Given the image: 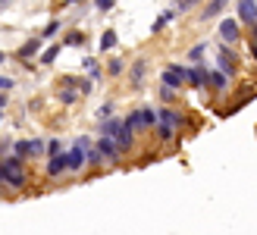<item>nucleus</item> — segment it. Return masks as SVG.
<instances>
[{
	"mask_svg": "<svg viewBox=\"0 0 257 235\" xmlns=\"http://www.w3.org/2000/svg\"><path fill=\"white\" fill-rule=\"evenodd\" d=\"M113 141H116V145H119V151L125 154V151H132V148H135V132H132V129H128L125 123H122V129L116 132V138H113Z\"/></svg>",
	"mask_w": 257,
	"mask_h": 235,
	"instance_id": "nucleus-17",
	"label": "nucleus"
},
{
	"mask_svg": "<svg viewBox=\"0 0 257 235\" xmlns=\"http://www.w3.org/2000/svg\"><path fill=\"white\" fill-rule=\"evenodd\" d=\"M82 66L88 69V78H91V82H100V78H104V69L97 66V60H94V57H85V60H82Z\"/></svg>",
	"mask_w": 257,
	"mask_h": 235,
	"instance_id": "nucleus-20",
	"label": "nucleus"
},
{
	"mask_svg": "<svg viewBox=\"0 0 257 235\" xmlns=\"http://www.w3.org/2000/svg\"><path fill=\"white\" fill-rule=\"evenodd\" d=\"M44 145H47V157H57V154H63V138H47Z\"/></svg>",
	"mask_w": 257,
	"mask_h": 235,
	"instance_id": "nucleus-27",
	"label": "nucleus"
},
{
	"mask_svg": "<svg viewBox=\"0 0 257 235\" xmlns=\"http://www.w3.org/2000/svg\"><path fill=\"white\" fill-rule=\"evenodd\" d=\"M13 154L19 160H32V157H44L47 145H44V138H22V141H13Z\"/></svg>",
	"mask_w": 257,
	"mask_h": 235,
	"instance_id": "nucleus-4",
	"label": "nucleus"
},
{
	"mask_svg": "<svg viewBox=\"0 0 257 235\" xmlns=\"http://www.w3.org/2000/svg\"><path fill=\"white\" fill-rule=\"evenodd\" d=\"M60 29H63V22H60V19H50V22L44 25V32H41V38H44V41H50V38H54V35L60 32Z\"/></svg>",
	"mask_w": 257,
	"mask_h": 235,
	"instance_id": "nucleus-25",
	"label": "nucleus"
},
{
	"mask_svg": "<svg viewBox=\"0 0 257 235\" xmlns=\"http://www.w3.org/2000/svg\"><path fill=\"white\" fill-rule=\"evenodd\" d=\"M122 123L132 129V132H148V129L157 126V110H154V107H138V110L128 113Z\"/></svg>",
	"mask_w": 257,
	"mask_h": 235,
	"instance_id": "nucleus-3",
	"label": "nucleus"
},
{
	"mask_svg": "<svg viewBox=\"0 0 257 235\" xmlns=\"http://www.w3.org/2000/svg\"><path fill=\"white\" fill-rule=\"evenodd\" d=\"M60 50H63V44H50L47 50H41V54H38V60H41L44 66H50V63H54V60L60 57Z\"/></svg>",
	"mask_w": 257,
	"mask_h": 235,
	"instance_id": "nucleus-22",
	"label": "nucleus"
},
{
	"mask_svg": "<svg viewBox=\"0 0 257 235\" xmlns=\"http://www.w3.org/2000/svg\"><path fill=\"white\" fill-rule=\"evenodd\" d=\"M238 22L257 25V0H238Z\"/></svg>",
	"mask_w": 257,
	"mask_h": 235,
	"instance_id": "nucleus-12",
	"label": "nucleus"
},
{
	"mask_svg": "<svg viewBox=\"0 0 257 235\" xmlns=\"http://www.w3.org/2000/svg\"><path fill=\"white\" fill-rule=\"evenodd\" d=\"M204 54H207V44H195V47L188 50V60H198V63H201Z\"/></svg>",
	"mask_w": 257,
	"mask_h": 235,
	"instance_id": "nucleus-29",
	"label": "nucleus"
},
{
	"mask_svg": "<svg viewBox=\"0 0 257 235\" xmlns=\"http://www.w3.org/2000/svg\"><path fill=\"white\" fill-rule=\"evenodd\" d=\"M94 148L100 151V157H104V163H119L122 151H119V145H116V141H113V138H107V135H97Z\"/></svg>",
	"mask_w": 257,
	"mask_h": 235,
	"instance_id": "nucleus-9",
	"label": "nucleus"
},
{
	"mask_svg": "<svg viewBox=\"0 0 257 235\" xmlns=\"http://www.w3.org/2000/svg\"><path fill=\"white\" fill-rule=\"evenodd\" d=\"M4 60H7V54H4V50H0V63H4Z\"/></svg>",
	"mask_w": 257,
	"mask_h": 235,
	"instance_id": "nucleus-35",
	"label": "nucleus"
},
{
	"mask_svg": "<svg viewBox=\"0 0 257 235\" xmlns=\"http://www.w3.org/2000/svg\"><path fill=\"white\" fill-rule=\"evenodd\" d=\"M66 166H69V173H82V169L88 166V157H85V148L79 145H72L66 151Z\"/></svg>",
	"mask_w": 257,
	"mask_h": 235,
	"instance_id": "nucleus-11",
	"label": "nucleus"
},
{
	"mask_svg": "<svg viewBox=\"0 0 257 235\" xmlns=\"http://www.w3.org/2000/svg\"><path fill=\"white\" fill-rule=\"evenodd\" d=\"M198 4H201V0H176L173 10H176V13H188V10H195Z\"/></svg>",
	"mask_w": 257,
	"mask_h": 235,
	"instance_id": "nucleus-28",
	"label": "nucleus"
},
{
	"mask_svg": "<svg viewBox=\"0 0 257 235\" xmlns=\"http://www.w3.org/2000/svg\"><path fill=\"white\" fill-rule=\"evenodd\" d=\"M226 4H229V0H210V4L201 10V16H198V19H201V22H210V19H216V16H220V13L226 10Z\"/></svg>",
	"mask_w": 257,
	"mask_h": 235,
	"instance_id": "nucleus-18",
	"label": "nucleus"
},
{
	"mask_svg": "<svg viewBox=\"0 0 257 235\" xmlns=\"http://www.w3.org/2000/svg\"><path fill=\"white\" fill-rule=\"evenodd\" d=\"M94 7H97V13H110L116 7V0H94Z\"/></svg>",
	"mask_w": 257,
	"mask_h": 235,
	"instance_id": "nucleus-30",
	"label": "nucleus"
},
{
	"mask_svg": "<svg viewBox=\"0 0 257 235\" xmlns=\"http://www.w3.org/2000/svg\"><path fill=\"white\" fill-rule=\"evenodd\" d=\"M75 88H79V82H72V88H63L60 91V103H75V100H79V91H75Z\"/></svg>",
	"mask_w": 257,
	"mask_h": 235,
	"instance_id": "nucleus-23",
	"label": "nucleus"
},
{
	"mask_svg": "<svg viewBox=\"0 0 257 235\" xmlns=\"http://www.w3.org/2000/svg\"><path fill=\"white\" fill-rule=\"evenodd\" d=\"M44 50V38H32V41H25L19 50H16V57L19 60H32V57H38Z\"/></svg>",
	"mask_w": 257,
	"mask_h": 235,
	"instance_id": "nucleus-14",
	"label": "nucleus"
},
{
	"mask_svg": "<svg viewBox=\"0 0 257 235\" xmlns=\"http://www.w3.org/2000/svg\"><path fill=\"white\" fill-rule=\"evenodd\" d=\"M0 173H4V185L10 191H22L29 185V169H25V160H19L16 154L7 157V160H0Z\"/></svg>",
	"mask_w": 257,
	"mask_h": 235,
	"instance_id": "nucleus-1",
	"label": "nucleus"
},
{
	"mask_svg": "<svg viewBox=\"0 0 257 235\" xmlns=\"http://www.w3.org/2000/svg\"><path fill=\"white\" fill-rule=\"evenodd\" d=\"M122 72H125V60L122 57H113L107 63V75H122Z\"/></svg>",
	"mask_w": 257,
	"mask_h": 235,
	"instance_id": "nucleus-24",
	"label": "nucleus"
},
{
	"mask_svg": "<svg viewBox=\"0 0 257 235\" xmlns=\"http://www.w3.org/2000/svg\"><path fill=\"white\" fill-rule=\"evenodd\" d=\"M110 113H113V100H107L104 107L97 110V120H110Z\"/></svg>",
	"mask_w": 257,
	"mask_h": 235,
	"instance_id": "nucleus-32",
	"label": "nucleus"
},
{
	"mask_svg": "<svg viewBox=\"0 0 257 235\" xmlns=\"http://www.w3.org/2000/svg\"><path fill=\"white\" fill-rule=\"evenodd\" d=\"M176 16H179V13H176L173 7H170V10H163V13H160V16H157V19H154V25H151V32H154V35H157V32H163V29H166V25H170V22H173Z\"/></svg>",
	"mask_w": 257,
	"mask_h": 235,
	"instance_id": "nucleus-19",
	"label": "nucleus"
},
{
	"mask_svg": "<svg viewBox=\"0 0 257 235\" xmlns=\"http://www.w3.org/2000/svg\"><path fill=\"white\" fill-rule=\"evenodd\" d=\"M16 88V78H10V75H0V91H13Z\"/></svg>",
	"mask_w": 257,
	"mask_h": 235,
	"instance_id": "nucleus-31",
	"label": "nucleus"
},
{
	"mask_svg": "<svg viewBox=\"0 0 257 235\" xmlns=\"http://www.w3.org/2000/svg\"><path fill=\"white\" fill-rule=\"evenodd\" d=\"M216 66H220V72H226L229 78H232V75L238 72V57H235V50L226 47V44H220V50H216Z\"/></svg>",
	"mask_w": 257,
	"mask_h": 235,
	"instance_id": "nucleus-7",
	"label": "nucleus"
},
{
	"mask_svg": "<svg viewBox=\"0 0 257 235\" xmlns=\"http://www.w3.org/2000/svg\"><path fill=\"white\" fill-rule=\"evenodd\" d=\"M182 123H185V116L179 110L163 107V110H157V126H154V129L160 132V141H173L176 129H182Z\"/></svg>",
	"mask_w": 257,
	"mask_h": 235,
	"instance_id": "nucleus-2",
	"label": "nucleus"
},
{
	"mask_svg": "<svg viewBox=\"0 0 257 235\" xmlns=\"http://www.w3.org/2000/svg\"><path fill=\"white\" fill-rule=\"evenodd\" d=\"M69 173V166H66V151L57 154V157H47V166H44V176L47 179H60V176H66Z\"/></svg>",
	"mask_w": 257,
	"mask_h": 235,
	"instance_id": "nucleus-10",
	"label": "nucleus"
},
{
	"mask_svg": "<svg viewBox=\"0 0 257 235\" xmlns=\"http://www.w3.org/2000/svg\"><path fill=\"white\" fill-rule=\"evenodd\" d=\"M7 4H10V0H0V10H4V7H7Z\"/></svg>",
	"mask_w": 257,
	"mask_h": 235,
	"instance_id": "nucleus-34",
	"label": "nucleus"
},
{
	"mask_svg": "<svg viewBox=\"0 0 257 235\" xmlns=\"http://www.w3.org/2000/svg\"><path fill=\"white\" fill-rule=\"evenodd\" d=\"M207 78H210V66H204V63L185 66V85L198 88V91H207Z\"/></svg>",
	"mask_w": 257,
	"mask_h": 235,
	"instance_id": "nucleus-6",
	"label": "nucleus"
},
{
	"mask_svg": "<svg viewBox=\"0 0 257 235\" xmlns=\"http://www.w3.org/2000/svg\"><path fill=\"white\" fill-rule=\"evenodd\" d=\"M160 82H163V88L179 91V88L185 85V66H182V63H173V66H166V69L160 72Z\"/></svg>",
	"mask_w": 257,
	"mask_h": 235,
	"instance_id": "nucleus-8",
	"label": "nucleus"
},
{
	"mask_svg": "<svg viewBox=\"0 0 257 235\" xmlns=\"http://www.w3.org/2000/svg\"><path fill=\"white\" fill-rule=\"evenodd\" d=\"M116 44H119V35L113 32V29H104V35H100V41H97V47H100V50H113V47H116Z\"/></svg>",
	"mask_w": 257,
	"mask_h": 235,
	"instance_id": "nucleus-21",
	"label": "nucleus"
},
{
	"mask_svg": "<svg viewBox=\"0 0 257 235\" xmlns=\"http://www.w3.org/2000/svg\"><path fill=\"white\" fill-rule=\"evenodd\" d=\"M63 44H66V47H85L88 41H85V35H82V32H69V35H66V41H63Z\"/></svg>",
	"mask_w": 257,
	"mask_h": 235,
	"instance_id": "nucleus-26",
	"label": "nucleus"
},
{
	"mask_svg": "<svg viewBox=\"0 0 257 235\" xmlns=\"http://www.w3.org/2000/svg\"><path fill=\"white\" fill-rule=\"evenodd\" d=\"M0 185H4V173H0Z\"/></svg>",
	"mask_w": 257,
	"mask_h": 235,
	"instance_id": "nucleus-36",
	"label": "nucleus"
},
{
	"mask_svg": "<svg viewBox=\"0 0 257 235\" xmlns=\"http://www.w3.org/2000/svg\"><path fill=\"white\" fill-rule=\"evenodd\" d=\"M229 78L226 72H220V69H210V78H207V91H216V94H223V91H229Z\"/></svg>",
	"mask_w": 257,
	"mask_h": 235,
	"instance_id": "nucleus-13",
	"label": "nucleus"
},
{
	"mask_svg": "<svg viewBox=\"0 0 257 235\" xmlns=\"http://www.w3.org/2000/svg\"><path fill=\"white\" fill-rule=\"evenodd\" d=\"M216 35H220V44L235 47V44L241 41V22H238V19L223 16V22H220V29H216Z\"/></svg>",
	"mask_w": 257,
	"mask_h": 235,
	"instance_id": "nucleus-5",
	"label": "nucleus"
},
{
	"mask_svg": "<svg viewBox=\"0 0 257 235\" xmlns=\"http://www.w3.org/2000/svg\"><path fill=\"white\" fill-rule=\"evenodd\" d=\"M7 103H10V94H7V91H0V110H4Z\"/></svg>",
	"mask_w": 257,
	"mask_h": 235,
	"instance_id": "nucleus-33",
	"label": "nucleus"
},
{
	"mask_svg": "<svg viewBox=\"0 0 257 235\" xmlns=\"http://www.w3.org/2000/svg\"><path fill=\"white\" fill-rule=\"evenodd\" d=\"M145 75H148V60L132 63V69H128V82H132V88H141V85H145Z\"/></svg>",
	"mask_w": 257,
	"mask_h": 235,
	"instance_id": "nucleus-16",
	"label": "nucleus"
},
{
	"mask_svg": "<svg viewBox=\"0 0 257 235\" xmlns=\"http://www.w3.org/2000/svg\"><path fill=\"white\" fill-rule=\"evenodd\" d=\"M122 129V116H110V120H100L97 126V135H107V138H116V132Z\"/></svg>",
	"mask_w": 257,
	"mask_h": 235,
	"instance_id": "nucleus-15",
	"label": "nucleus"
}]
</instances>
